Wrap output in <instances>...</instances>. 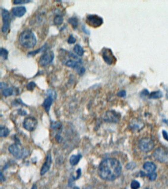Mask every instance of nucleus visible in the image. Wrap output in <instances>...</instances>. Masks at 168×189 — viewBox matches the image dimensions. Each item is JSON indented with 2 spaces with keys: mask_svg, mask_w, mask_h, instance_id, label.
Returning <instances> with one entry per match:
<instances>
[{
  "mask_svg": "<svg viewBox=\"0 0 168 189\" xmlns=\"http://www.w3.org/2000/svg\"><path fill=\"white\" fill-rule=\"evenodd\" d=\"M0 55L1 56L4 60H7L8 59V55H9V52L7 49L4 48H1V51H0Z\"/></svg>",
  "mask_w": 168,
  "mask_h": 189,
  "instance_id": "nucleus-25",
  "label": "nucleus"
},
{
  "mask_svg": "<svg viewBox=\"0 0 168 189\" xmlns=\"http://www.w3.org/2000/svg\"><path fill=\"white\" fill-rule=\"evenodd\" d=\"M48 97L45 99L42 104V106L45 108V111L47 113H49L50 109V107L53 101V95L51 91H48Z\"/></svg>",
  "mask_w": 168,
  "mask_h": 189,
  "instance_id": "nucleus-13",
  "label": "nucleus"
},
{
  "mask_svg": "<svg viewBox=\"0 0 168 189\" xmlns=\"http://www.w3.org/2000/svg\"><path fill=\"white\" fill-rule=\"evenodd\" d=\"M82 29H83V31L86 34H88V35H89V34H90V32H89L87 29H86V28L85 26H83Z\"/></svg>",
  "mask_w": 168,
  "mask_h": 189,
  "instance_id": "nucleus-36",
  "label": "nucleus"
},
{
  "mask_svg": "<svg viewBox=\"0 0 168 189\" xmlns=\"http://www.w3.org/2000/svg\"><path fill=\"white\" fill-rule=\"evenodd\" d=\"M1 16L3 19V26L1 27V31L6 33L10 27L11 17L9 11L5 9H1Z\"/></svg>",
  "mask_w": 168,
  "mask_h": 189,
  "instance_id": "nucleus-7",
  "label": "nucleus"
},
{
  "mask_svg": "<svg viewBox=\"0 0 168 189\" xmlns=\"http://www.w3.org/2000/svg\"><path fill=\"white\" fill-rule=\"evenodd\" d=\"M86 22L89 26L96 28L103 24V19L96 15H89L86 18Z\"/></svg>",
  "mask_w": 168,
  "mask_h": 189,
  "instance_id": "nucleus-3",
  "label": "nucleus"
},
{
  "mask_svg": "<svg viewBox=\"0 0 168 189\" xmlns=\"http://www.w3.org/2000/svg\"><path fill=\"white\" fill-rule=\"evenodd\" d=\"M118 96L119 97H123L126 96V92L124 90H121L118 93Z\"/></svg>",
  "mask_w": 168,
  "mask_h": 189,
  "instance_id": "nucleus-34",
  "label": "nucleus"
},
{
  "mask_svg": "<svg viewBox=\"0 0 168 189\" xmlns=\"http://www.w3.org/2000/svg\"><path fill=\"white\" fill-rule=\"evenodd\" d=\"M37 124V120L33 117H27L23 122V127L28 131H33L36 128Z\"/></svg>",
  "mask_w": 168,
  "mask_h": 189,
  "instance_id": "nucleus-10",
  "label": "nucleus"
},
{
  "mask_svg": "<svg viewBox=\"0 0 168 189\" xmlns=\"http://www.w3.org/2000/svg\"><path fill=\"white\" fill-rule=\"evenodd\" d=\"M9 128L6 127H1L0 128V136L1 137H6L9 135Z\"/></svg>",
  "mask_w": 168,
  "mask_h": 189,
  "instance_id": "nucleus-21",
  "label": "nucleus"
},
{
  "mask_svg": "<svg viewBox=\"0 0 168 189\" xmlns=\"http://www.w3.org/2000/svg\"><path fill=\"white\" fill-rule=\"evenodd\" d=\"M54 54L52 51L47 50L45 51L39 58V63L41 66H46L49 65L53 61Z\"/></svg>",
  "mask_w": 168,
  "mask_h": 189,
  "instance_id": "nucleus-6",
  "label": "nucleus"
},
{
  "mask_svg": "<svg viewBox=\"0 0 168 189\" xmlns=\"http://www.w3.org/2000/svg\"><path fill=\"white\" fill-rule=\"evenodd\" d=\"M81 157H82V155L80 154L77 155H73L70 157V164L72 166L77 165L80 162Z\"/></svg>",
  "mask_w": 168,
  "mask_h": 189,
  "instance_id": "nucleus-17",
  "label": "nucleus"
},
{
  "mask_svg": "<svg viewBox=\"0 0 168 189\" xmlns=\"http://www.w3.org/2000/svg\"><path fill=\"white\" fill-rule=\"evenodd\" d=\"M75 189H79L78 188H75Z\"/></svg>",
  "mask_w": 168,
  "mask_h": 189,
  "instance_id": "nucleus-42",
  "label": "nucleus"
},
{
  "mask_svg": "<svg viewBox=\"0 0 168 189\" xmlns=\"http://www.w3.org/2000/svg\"><path fill=\"white\" fill-rule=\"evenodd\" d=\"M31 1L29 0H15L13 1V3L15 4H24L26 3H30Z\"/></svg>",
  "mask_w": 168,
  "mask_h": 189,
  "instance_id": "nucleus-28",
  "label": "nucleus"
},
{
  "mask_svg": "<svg viewBox=\"0 0 168 189\" xmlns=\"http://www.w3.org/2000/svg\"><path fill=\"white\" fill-rule=\"evenodd\" d=\"M31 189H38V188H37V186L36 185H35V184H34L33 185V186H32V188Z\"/></svg>",
  "mask_w": 168,
  "mask_h": 189,
  "instance_id": "nucleus-40",
  "label": "nucleus"
},
{
  "mask_svg": "<svg viewBox=\"0 0 168 189\" xmlns=\"http://www.w3.org/2000/svg\"><path fill=\"white\" fill-rule=\"evenodd\" d=\"M81 172L80 169H78L77 171V173L75 176H72V179L73 180H77L78 178H80V176L81 175Z\"/></svg>",
  "mask_w": 168,
  "mask_h": 189,
  "instance_id": "nucleus-31",
  "label": "nucleus"
},
{
  "mask_svg": "<svg viewBox=\"0 0 168 189\" xmlns=\"http://www.w3.org/2000/svg\"><path fill=\"white\" fill-rule=\"evenodd\" d=\"M155 159L159 162L164 163L168 161V152L162 148H158L153 152Z\"/></svg>",
  "mask_w": 168,
  "mask_h": 189,
  "instance_id": "nucleus-9",
  "label": "nucleus"
},
{
  "mask_svg": "<svg viewBox=\"0 0 168 189\" xmlns=\"http://www.w3.org/2000/svg\"><path fill=\"white\" fill-rule=\"evenodd\" d=\"M82 63V62H81V60H74L70 59L68 60V61L66 62V66H67L68 67L70 68H74V69H78V68H80V64Z\"/></svg>",
  "mask_w": 168,
  "mask_h": 189,
  "instance_id": "nucleus-15",
  "label": "nucleus"
},
{
  "mask_svg": "<svg viewBox=\"0 0 168 189\" xmlns=\"http://www.w3.org/2000/svg\"><path fill=\"white\" fill-rule=\"evenodd\" d=\"M121 171V163L115 158L104 159L98 168L99 175L104 180H115L120 176Z\"/></svg>",
  "mask_w": 168,
  "mask_h": 189,
  "instance_id": "nucleus-1",
  "label": "nucleus"
},
{
  "mask_svg": "<svg viewBox=\"0 0 168 189\" xmlns=\"http://www.w3.org/2000/svg\"><path fill=\"white\" fill-rule=\"evenodd\" d=\"M46 45H47V44H45V45H43L42 47H41L39 48V49H37V50H35L34 51H32L31 52H30L28 53V56H34V55H36L37 54L39 53V52L42 51H43L45 50V49L46 48Z\"/></svg>",
  "mask_w": 168,
  "mask_h": 189,
  "instance_id": "nucleus-22",
  "label": "nucleus"
},
{
  "mask_svg": "<svg viewBox=\"0 0 168 189\" xmlns=\"http://www.w3.org/2000/svg\"><path fill=\"white\" fill-rule=\"evenodd\" d=\"M143 168L149 172H153L156 170V167L155 164L152 162H147L144 163Z\"/></svg>",
  "mask_w": 168,
  "mask_h": 189,
  "instance_id": "nucleus-16",
  "label": "nucleus"
},
{
  "mask_svg": "<svg viewBox=\"0 0 168 189\" xmlns=\"http://www.w3.org/2000/svg\"><path fill=\"white\" fill-rule=\"evenodd\" d=\"M37 42L35 34L30 30L24 31L19 36V43L23 47L26 48L34 47L36 45Z\"/></svg>",
  "mask_w": 168,
  "mask_h": 189,
  "instance_id": "nucleus-2",
  "label": "nucleus"
},
{
  "mask_svg": "<svg viewBox=\"0 0 168 189\" xmlns=\"http://www.w3.org/2000/svg\"><path fill=\"white\" fill-rule=\"evenodd\" d=\"M140 187V184L138 181H132L131 183V188L132 189H138Z\"/></svg>",
  "mask_w": 168,
  "mask_h": 189,
  "instance_id": "nucleus-26",
  "label": "nucleus"
},
{
  "mask_svg": "<svg viewBox=\"0 0 168 189\" xmlns=\"http://www.w3.org/2000/svg\"><path fill=\"white\" fill-rule=\"evenodd\" d=\"M165 123H167V125H168V120H166Z\"/></svg>",
  "mask_w": 168,
  "mask_h": 189,
  "instance_id": "nucleus-41",
  "label": "nucleus"
},
{
  "mask_svg": "<svg viewBox=\"0 0 168 189\" xmlns=\"http://www.w3.org/2000/svg\"><path fill=\"white\" fill-rule=\"evenodd\" d=\"M36 86V84L33 81H31L28 83L27 85V88L29 91H33Z\"/></svg>",
  "mask_w": 168,
  "mask_h": 189,
  "instance_id": "nucleus-27",
  "label": "nucleus"
},
{
  "mask_svg": "<svg viewBox=\"0 0 168 189\" xmlns=\"http://www.w3.org/2000/svg\"><path fill=\"white\" fill-rule=\"evenodd\" d=\"M76 42V39L74 38L72 35H70L68 39V42L69 44H73Z\"/></svg>",
  "mask_w": 168,
  "mask_h": 189,
  "instance_id": "nucleus-30",
  "label": "nucleus"
},
{
  "mask_svg": "<svg viewBox=\"0 0 168 189\" xmlns=\"http://www.w3.org/2000/svg\"><path fill=\"white\" fill-rule=\"evenodd\" d=\"M163 93L160 90H158V91H154L151 93L150 95H149V98L151 99H158L161 98V97H162Z\"/></svg>",
  "mask_w": 168,
  "mask_h": 189,
  "instance_id": "nucleus-19",
  "label": "nucleus"
},
{
  "mask_svg": "<svg viewBox=\"0 0 168 189\" xmlns=\"http://www.w3.org/2000/svg\"><path fill=\"white\" fill-rule=\"evenodd\" d=\"M102 56L104 62L108 65H112L116 62V58L112 50L109 48L104 47L102 49Z\"/></svg>",
  "mask_w": 168,
  "mask_h": 189,
  "instance_id": "nucleus-4",
  "label": "nucleus"
},
{
  "mask_svg": "<svg viewBox=\"0 0 168 189\" xmlns=\"http://www.w3.org/2000/svg\"><path fill=\"white\" fill-rule=\"evenodd\" d=\"M13 93V90L11 88H4L2 91V94L3 96H4V97H9L12 95Z\"/></svg>",
  "mask_w": 168,
  "mask_h": 189,
  "instance_id": "nucleus-24",
  "label": "nucleus"
},
{
  "mask_svg": "<svg viewBox=\"0 0 168 189\" xmlns=\"http://www.w3.org/2000/svg\"><path fill=\"white\" fill-rule=\"evenodd\" d=\"M12 13L15 16L18 18H21L26 13V9L24 6H18L12 8Z\"/></svg>",
  "mask_w": 168,
  "mask_h": 189,
  "instance_id": "nucleus-14",
  "label": "nucleus"
},
{
  "mask_svg": "<svg viewBox=\"0 0 168 189\" xmlns=\"http://www.w3.org/2000/svg\"><path fill=\"white\" fill-rule=\"evenodd\" d=\"M51 127L53 128H59L61 126V124L60 122H53L52 123Z\"/></svg>",
  "mask_w": 168,
  "mask_h": 189,
  "instance_id": "nucleus-33",
  "label": "nucleus"
},
{
  "mask_svg": "<svg viewBox=\"0 0 168 189\" xmlns=\"http://www.w3.org/2000/svg\"><path fill=\"white\" fill-rule=\"evenodd\" d=\"M149 189V188H146V189Z\"/></svg>",
  "mask_w": 168,
  "mask_h": 189,
  "instance_id": "nucleus-43",
  "label": "nucleus"
},
{
  "mask_svg": "<svg viewBox=\"0 0 168 189\" xmlns=\"http://www.w3.org/2000/svg\"><path fill=\"white\" fill-rule=\"evenodd\" d=\"M18 113L20 114V115H26L27 113H26V111L23 110L19 109L18 110Z\"/></svg>",
  "mask_w": 168,
  "mask_h": 189,
  "instance_id": "nucleus-38",
  "label": "nucleus"
},
{
  "mask_svg": "<svg viewBox=\"0 0 168 189\" xmlns=\"http://www.w3.org/2000/svg\"><path fill=\"white\" fill-rule=\"evenodd\" d=\"M74 51L77 55L80 56H82L84 54V49H83V48L78 44H77L74 46Z\"/></svg>",
  "mask_w": 168,
  "mask_h": 189,
  "instance_id": "nucleus-18",
  "label": "nucleus"
},
{
  "mask_svg": "<svg viewBox=\"0 0 168 189\" xmlns=\"http://www.w3.org/2000/svg\"><path fill=\"white\" fill-rule=\"evenodd\" d=\"M162 133L164 139H165L168 142V133L165 130L163 131Z\"/></svg>",
  "mask_w": 168,
  "mask_h": 189,
  "instance_id": "nucleus-35",
  "label": "nucleus"
},
{
  "mask_svg": "<svg viewBox=\"0 0 168 189\" xmlns=\"http://www.w3.org/2000/svg\"><path fill=\"white\" fill-rule=\"evenodd\" d=\"M54 23L56 25H60L64 21V19L62 16L60 15H57L55 16L53 20Z\"/></svg>",
  "mask_w": 168,
  "mask_h": 189,
  "instance_id": "nucleus-23",
  "label": "nucleus"
},
{
  "mask_svg": "<svg viewBox=\"0 0 168 189\" xmlns=\"http://www.w3.org/2000/svg\"><path fill=\"white\" fill-rule=\"evenodd\" d=\"M52 163V158L50 154L48 153L47 155V157L45 159V162L42 165L41 170V175H44L48 171L50 168L51 165Z\"/></svg>",
  "mask_w": 168,
  "mask_h": 189,
  "instance_id": "nucleus-12",
  "label": "nucleus"
},
{
  "mask_svg": "<svg viewBox=\"0 0 168 189\" xmlns=\"http://www.w3.org/2000/svg\"><path fill=\"white\" fill-rule=\"evenodd\" d=\"M148 94V91L146 89L144 90L141 93V95L142 96H146Z\"/></svg>",
  "mask_w": 168,
  "mask_h": 189,
  "instance_id": "nucleus-37",
  "label": "nucleus"
},
{
  "mask_svg": "<svg viewBox=\"0 0 168 189\" xmlns=\"http://www.w3.org/2000/svg\"><path fill=\"white\" fill-rule=\"evenodd\" d=\"M120 118V114L115 110L107 111L104 116V121L110 123H117L119 121Z\"/></svg>",
  "mask_w": 168,
  "mask_h": 189,
  "instance_id": "nucleus-11",
  "label": "nucleus"
},
{
  "mask_svg": "<svg viewBox=\"0 0 168 189\" xmlns=\"http://www.w3.org/2000/svg\"><path fill=\"white\" fill-rule=\"evenodd\" d=\"M77 71L78 72V73L80 75H83L84 74V72H85V69L83 66L80 67L77 69Z\"/></svg>",
  "mask_w": 168,
  "mask_h": 189,
  "instance_id": "nucleus-32",
  "label": "nucleus"
},
{
  "mask_svg": "<svg viewBox=\"0 0 168 189\" xmlns=\"http://www.w3.org/2000/svg\"><path fill=\"white\" fill-rule=\"evenodd\" d=\"M139 147L142 152H148L153 149L154 144L151 139L145 137L140 140L139 142Z\"/></svg>",
  "mask_w": 168,
  "mask_h": 189,
  "instance_id": "nucleus-5",
  "label": "nucleus"
},
{
  "mask_svg": "<svg viewBox=\"0 0 168 189\" xmlns=\"http://www.w3.org/2000/svg\"><path fill=\"white\" fill-rule=\"evenodd\" d=\"M68 22L70 23V24L72 26L74 29H77L78 24V20L77 18H75V17L70 18L68 19Z\"/></svg>",
  "mask_w": 168,
  "mask_h": 189,
  "instance_id": "nucleus-20",
  "label": "nucleus"
},
{
  "mask_svg": "<svg viewBox=\"0 0 168 189\" xmlns=\"http://www.w3.org/2000/svg\"><path fill=\"white\" fill-rule=\"evenodd\" d=\"M9 152L16 159H21L25 155V150L23 148H21L17 143L11 145L9 147Z\"/></svg>",
  "mask_w": 168,
  "mask_h": 189,
  "instance_id": "nucleus-8",
  "label": "nucleus"
},
{
  "mask_svg": "<svg viewBox=\"0 0 168 189\" xmlns=\"http://www.w3.org/2000/svg\"><path fill=\"white\" fill-rule=\"evenodd\" d=\"M1 178V181H3V182L5 180L4 179V177H3V174H2L1 172V178Z\"/></svg>",
  "mask_w": 168,
  "mask_h": 189,
  "instance_id": "nucleus-39",
  "label": "nucleus"
},
{
  "mask_svg": "<svg viewBox=\"0 0 168 189\" xmlns=\"http://www.w3.org/2000/svg\"><path fill=\"white\" fill-rule=\"evenodd\" d=\"M148 177H149V180L151 181L155 180L157 177V174L155 172H149V173H148Z\"/></svg>",
  "mask_w": 168,
  "mask_h": 189,
  "instance_id": "nucleus-29",
  "label": "nucleus"
}]
</instances>
